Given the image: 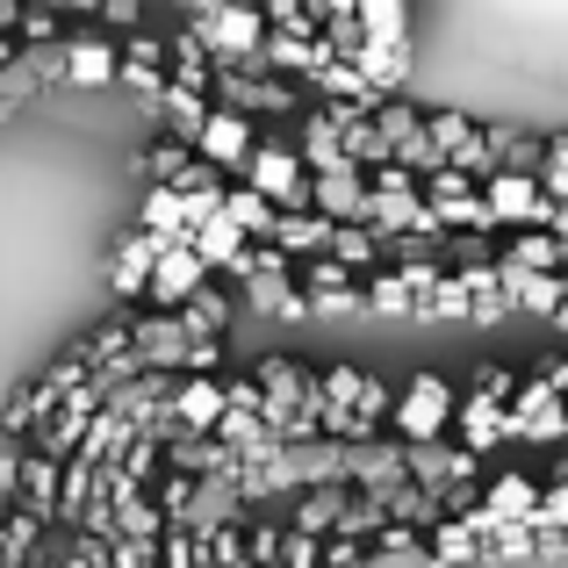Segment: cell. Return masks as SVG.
Segmentation results:
<instances>
[{
	"mask_svg": "<svg viewBox=\"0 0 568 568\" xmlns=\"http://www.w3.org/2000/svg\"><path fill=\"white\" fill-rule=\"evenodd\" d=\"M187 37L202 43V58L216 72H245V80H266L260 72V43H266V29H260V8H187Z\"/></svg>",
	"mask_w": 568,
	"mask_h": 568,
	"instance_id": "6da1fadb",
	"label": "cell"
},
{
	"mask_svg": "<svg viewBox=\"0 0 568 568\" xmlns=\"http://www.w3.org/2000/svg\"><path fill=\"white\" fill-rule=\"evenodd\" d=\"M237 173H245L237 187H252L266 209H274V216H295V209H310V173H303V159H295L288 144H252V159H245Z\"/></svg>",
	"mask_w": 568,
	"mask_h": 568,
	"instance_id": "7a4b0ae2",
	"label": "cell"
},
{
	"mask_svg": "<svg viewBox=\"0 0 568 568\" xmlns=\"http://www.w3.org/2000/svg\"><path fill=\"white\" fill-rule=\"evenodd\" d=\"M388 417H396V446H432L454 425V388L439 375H417L403 388V403H388Z\"/></svg>",
	"mask_w": 568,
	"mask_h": 568,
	"instance_id": "3957f363",
	"label": "cell"
},
{
	"mask_svg": "<svg viewBox=\"0 0 568 568\" xmlns=\"http://www.w3.org/2000/svg\"><path fill=\"white\" fill-rule=\"evenodd\" d=\"M403 483H410V489H425V497H446V489H468V483H483V460H468L454 439L403 446Z\"/></svg>",
	"mask_w": 568,
	"mask_h": 568,
	"instance_id": "277c9868",
	"label": "cell"
},
{
	"mask_svg": "<svg viewBox=\"0 0 568 568\" xmlns=\"http://www.w3.org/2000/svg\"><path fill=\"white\" fill-rule=\"evenodd\" d=\"M209 101H223V115H295V87L288 80H245V72H216Z\"/></svg>",
	"mask_w": 568,
	"mask_h": 568,
	"instance_id": "5b68a950",
	"label": "cell"
},
{
	"mask_svg": "<svg viewBox=\"0 0 568 568\" xmlns=\"http://www.w3.org/2000/svg\"><path fill=\"white\" fill-rule=\"evenodd\" d=\"M231 526H245V504H237V489H231V483H194L187 504H181V518H173L166 532L209 540V532H231Z\"/></svg>",
	"mask_w": 568,
	"mask_h": 568,
	"instance_id": "8992f818",
	"label": "cell"
},
{
	"mask_svg": "<svg viewBox=\"0 0 568 568\" xmlns=\"http://www.w3.org/2000/svg\"><path fill=\"white\" fill-rule=\"evenodd\" d=\"M187 332L181 317H130V367L138 375H181Z\"/></svg>",
	"mask_w": 568,
	"mask_h": 568,
	"instance_id": "52a82bcc",
	"label": "cell"
},
{
	"mask_svg": "<svg viewBox=\"0 0 568 568\" xmlns=\"http://www.w3.org/2000/svg\"><path fill=\"white\" fill-rule=\"evenodd\" d=\"M303 310L310 317H353L361 310V281L346 274V266H332V260H310V274H303Z\"/></svg>",
	"mask_w": 568,
	"mask_h": 568,
	"instance_id": "ba28073f",
	"label": "cell"
},
{
	"mask_svg": "<svg viewBox=\"0 0 568 568\" xmlns=\"http://www.w3.org/2000/svg\"><path fill=\"white\" fill-rule=\"evenodd\" d=\"M504 439H561V396H547L540 382H518V396L504 403Z\"/></svg>",
	"mask_w": 568,
	"mask_h": 568,
	"instance_id": "9c48e42d",
	"label": "cell"
},
{
	"mask_svg": "<svg viewBox=\"0 0 568 568\" xmlns=\"http://www.w3.org/2000/svg\"><path fill=\"white\" fill-rule=\"evenodd\" d=\"M475 159H483V181H489V173H526V181H532V166H540V138H526V130H511V123H489L483 138H475Z\"/></svg>",
	"mask_w": 568,
	"mask_h": 568,
	"instance_id": "30bf717a",
	"label": "cell"
},
{
	"mask_svg": "<svg viewBox=\"0 0 568 568\" xmlns=\"http://www.w3.org/2000/svg\"><path fill=\"white\" fill-rule=\"evenodd\" d=\"M194 159H202L209 173H231V166H245V159H252V123H237V115L209 109L202 138H194Z\"/></svg>",
	"mask_w": 568,
	"mask_h": 568,
	"instance_id": "8fae6325",
	"label": "cell"
},
{
	"mask_svg": "<svg viewBox=\"0 0 568 568\" xmlns=\"http://www.w3.org/2000/svg\"><path fill=\"white\" fill-rule=\"evenodd\" d=\"M173 432L181 439H209L223 417V382H173V403H166Z\"/></svg>",
	"mask_w": 568,
	"mask_h": 568,
	"instance_id": "7c38bea8",
	"label": "cell"
},
{
	"mask_svg": "<svg viewBox=\"0 0 568 568\" xmlns=\"http://www.w3.org/2000/svg\"><path fill=\"white\" fill-rule=\"evenodd\" d=\"M194 288H202V260H194L187 245H181V252H159V260H152V281H144V295L159 303V317H173V310H181Z\"/></svg>",
	"mask_w": 568,
	"mask_h": 568,
	"instance_id": "4fadbf2b",
	"label": "cell"
},
{
	"mask_svg": "<svg viewBox=\"0 0 568 568\" xmlns=\"http://www.w3.org/2000/svg\"><path fill=\"white\" fill-rule=\"evenodd\" d=\"M346 65L361 72V87H375V94H403V80H410V37L403 43H361Z\"/></svg>",
	"mask_w": 568,
	"mask_h": 568,
	"instance_id": "5bb4252c",
	"label": "cell"
},
{
	"mask_svg": "<svg viewBox=\"0 0 568 568\" xmlns=\"http://www.w3.org/2000/svg\"><path fill=\"white\" fill-rule=\"evenodd\" d=\"M58 58H65V87H115V43L109 37H65Z\"/></svg>",
	"mask_w": 568,
	"mask_h": 568,
	"instance_id": "9a60e30c",
	"label": "cell"
},
{
	"mask_svg": "<svg viewBox=\"0 0 568 568\" xmlns=\"http://www.w3.org/2000/svg\"><path fill=\"white\" fill-rule=\"evenodd\" d=\"M338 511H346V489H303V497H288V526L281 532H295V540H332V526H338Z\"/></svg>",
	"mask_w": 568,
	"mask_h": 568,
	"instance_id": "2e32d148",
	"label": "cell"
},
{
	"mask_svg": "<svg viewBox=\"0 0 568 568\" xmlns=\"http://www.w3.org/2000/svg\"><path fill=\"white\" fill-rule=\"evenodd\" d=\"M367 123H375V138H382L388 159L410 152V144L425 138V109H417V101H403V94H382L375 109H367Z\"/></svg>",
	"mask_w": 568,
	"mask_h": 568,
	"instance_id": "e0dca14e",
	"label": "cell"
},
{
	"mask_svg": "<svg viewBox=\"0 0 568 568\" xmlns=\"http://www.w3.org/2000/svg\"><path fill=\"white\" fill-rule=\"evenodd\" d=\"M266 245H274L281 260H324V245H332V223L310 216V209H295V216H274Z\"/></svg>",
	"mask_w": 568,
	"mask_h": 568,
	"instance_id": "ac0fdd59",
	"label": "cell"
},
{
	"mask_svg": "<svg viewBox=\"0 0 568 568\" xmlns=\"http://www.w3.org/2000/svg\"><path fill=\"white\" fill-rule=\"evenodd\" d=\"M454 417H460V454H468V460H483V454H497V446H504V410H497V403H483V396H460L454 403Z\"/></svg>",
	"mask_w": 568,
	"mask_h": 568,
	"instance_id": "d6986e66",
	"label": "cell"
},
{
	"mask_svg": "<svg viewBox=\"0 0 568 568\" xmlns=\"http://www.w3.org/2000/svg\"><path fill=\"white\" fill-rule=\"evenodd\" d=\"M58 468H65V460L22 454V489H14V511H22V518H37L43 532H51V504H58Z\"/></svg>",
	"mask_w": 568,
	"mask_h": 568,
	"instance_id": "ffe728a7",
	"label": "cell"
},
{
	"mask_svg": "<svg viewBox=\"0 0 568 568\" xmlns=\"http://www.w3.org/2000/svg\"><path fill=\"white\" fill-rule=\"evenodd\" d=\"M497 281H504V295H511V310H532V317H561L568 310V281L561 274H504L497 266Z\"/></svg>",
	"mask_w": 568,
	"mask_h": 568,
	"instance_id": "44dd1931",
	"label": "cell"
},
{
	"mask_svg": "<svg viewBox=\"0 0 568 568\" xmlns=\"http://www.w3.org/2000/svg\"><path fill=\"white\" fill-rule=\"evenodd\" d=\"M388 483H403V446L367 439L346 454V489H388Z\"/></svg>",
	"mask_w": 568,
	"mask_h": 568,
	"instance_id": "7402d4cb",
	"label": "cell"
},
{
	"mask_svg": "<svg viewBox=\"0 0 568 568\" xmlns=\"http://www.w3.org/2000/svg\"><path fill=\"white\" fill-rule=\"evenodd\" d=\"M173 317H181V332H187V338H209V346H223V332H231L237 310H231V295H223V288H194L187 303L173 310Z\"/></svg>",
	"mask_w": 568,
	"mask_h": 568,
	"instance_id": "603a6c76",
	"label": "cell"
},
{
	"mask_svg": "<svg viewBox=\"0 0 568 568\" xmlns=\"http://www.w3.org/2000/svg\"><path fill=\"white\" fill-rule=\"evenodd\" d=\"M361 194H367V181L361 173H324V181H310V216H324V223H353L361 216Z\"/></svg>",
	"mask_w": 568,
	"mask_h": 568,
	"instance_id": "cb8c5ba5",
	"label": "cell"
},
{
	"mask_svg": "<svg viewBox=\"0 0 568 568\" xmlns=\"http://www.w3.org/2000/svg\"><path fill=\"white\" fill-rule=\"evenodd\" d=\"M152 260H159L152 237H144V231H123V245H115V260H109V288H115V295H144Z\"/></svg>",
	"mask_w": 568,
	"mask_h": 568,
	"instance_id": "d4e9b609",
	"label": "cell"
},
{
	"mask_svg": "<svg viewBox=\"0 0 568 568\" xmlns=\"http://www.w3.org/2000/svg\"><path fill=\"white\" fill-rule=\"evenodd\" d=\"M561 252L555 237H540V231H518L511 245H504V260H489V266H504V274H561Z\"/></svg>",
	"mask_w": 568,
	"mask_h": 568,
	"instance_id": "484cf974",
	"label": "cell"
},
{
	"mask_svg": "<svg viewBox=\"0 0 568 568\" xmlns=\"http://www.w3.org/2000/svg\"><path fill=\"white\" fill-rule=\"evenodd\" d=\"M532 497H540V489H532L518 468L497 475V483H483V511L497 518V526H526V518H532Z\"/></svg>",
	"mask_w": 568,
	"mask_h": 568,
	"instance_id": "4316f807",
	"label": "cell"
},
{
	"mask_svg": "<svg viewBox=\"0 0 568 568\" xmlns=\"http://www.w3.org/2000/svg\"><path fill=\"white\" fill-rule=\"evenodd\" d=\"M460 288H468V324H504V317H511V295H504L497 266H468Z\"/></svg>",
	"mask_w": 568,
	"mask_h": 568,
	"instance_id": "83f0119b",
	"label": "cell"
},
{
	"mask_svg": "<svg viewBox=\"0 0 568 568\" xmlns=\"http://www.w3.org/2000/svg\"><path fill=\"white\" fill-rule=\"evenodd\" d=\"M295 159H303L310 181L346 173V152H338V138H332V123H324V115H303V144H295Z\"/></svg>",
	"mask_w": 568,
	"mask_h": 568,
	"instance_id": "f1b7e54d",
	"label": "cell"
},
{
	"mask_svg": "<svg viewBox=\"0 0 568 568\" xmlns=\"http://www.w3.org/2000/svg\"><path fill=\"white\" fill-rule=\"evenodd\" d=\"M223 223H231L245 245H266V231H274V209H266L252 187H223Z\"/></svg>",
	"mask_w": 568,
	"mask_h": 568,
	"instance_id": "f546056e",
	"label": "cell"
},
{
	"mask_svg": "<svg viewBox=\"0 0 568 568\" xmlns=\"http://www.w3.org/2000/svg\"><path fill=\"white\" fill-rule=\"evenodd\" d=\"M245 303L260 310V317H310L303 310V295H295V274H260V281H245Z\"/></svg>",
	"mask_w": 568,
	"mask_h": 568,
	"instance_id": "4dcf8cb0",
	"label": "cell"
},
{
	"mask_svg": "<svg viewBox=\"0 0 568 568\" xmlns=\"http://www.w3.org/2000/svg\"><path fill=\"white\" fill-rule=\"evenodd\" d=\"M410 317H432V324H468V288H460V274H439L425 295L410 303Z\"/></svg>",
	"mask_w": 568,
	"mask_h": 568,
	"instance_id": "1f68e13d",
	"label": "cell"
},
{
	"mask_svg": "<svg viewBox=\"0 0 568 568\" xmlns=\"http://www.w3.org/2000/svg\"><path fill=\"white\" fill-rule=\"evenodd\" d=\"M353 22H361V43H403L410 37V8L403 0H367V8H353Z\"/></svg>",
	"mask_w": 568,
	"mask_h": 568,
	"instance_id": "d6a6232c",
	"label": "cell"
},
{
	"mask_svg": "<svg viewBox=\"0 0 568 568\" xmlns=\"http://www.w3.org/2000/svg\"><path fill=\"white\" fill-rule=\"evenodd\" d=\"M324 260L346 266V274H361V266H382V245L361 231V223H332V245H324Z\"/></svg>",
	"mask_w": 568,
	"mask_h": 568,
	"instance_id": "836d02e7",
	"label": "cell"
},
{
	"mask_svg": "<svg viewBox=\"0 0 568 568\" xmlns=\"http://www.w3.org/2000/svg\"><path fill=\"white\" fill-rule=\"evenodd\" d=\"M532 194L540 202H568V138H540V166H532Z\"/></svg>",
	"mask_w": 568,
	"mask_h": 568,
	"instance_id": "e575fe53",
	"label": "cell"
},
{
	"mask_svg": "<svg viewBox=\"0 0 568 568\" xmlns=\"http://www.w3.org/2000/svg\"><path fill=\"white\" fill-rule=\"evenodd\" d=\"M361 310H375V317H410V288H403V274H367L361 281Z\"/></svg>",
	"mask_w": 568,
	"mask_h": 568,
	"instance_id": "d590c367",
	"label": "cell"
},
{
	"mask_svg": "<svg viewBox=\"0 0 568 568\" xmlns=\"http://www.w3.org/2000/svg\"><path fill=\"white\" fill-rule=\"evenodd\" d=\"M115 475H123L130 489H144V497H152V475H159V439H152V432H138V439L123 446V460H115Z\"/></svg>",
	"mask_w": 568,
	"mask_h": 568,
	"instance_id": "8d00e7d4",
	"label": "cell"
},
{
	"mask_svg": "<svg viewBox=\"0 0 568 568\" xmlns=\"http://www.w3.org/2000/svg\"><path fill=\"white\" fill-rule=\"evenodd\" d=\"M526 532H532V540H547V532H568V483H547L540 497H532Z\"/></svg>",
	"mask_w": 568,
	"mask_h": 568,
	"instance_id": "74e56055",
	"label": "cell"
},
{
	"mask_svg": "<svg viewBox=\"0 0 568 568\" xmlns=\"http://www.w3.org/2000/svg\"><path fill=\"white\" fill-rule=\"evenodd\" d=\"M14 51H51V43H65V22H58V14H29L22 8V22H14Z\"/></svg>",
	"mask_w": 568,
	"mask_h": 568,
	"instance_id": "f35d334b",
	"label": "cell"
},
{
	"mask_svg": "<svg viewBox=\"0 0 568 568\" xmlns=\"http://www.w3.org/2000/svg\"><path fill=\"white\" fill-rule=\"evenodd\" d=\"M37 94H43V87H37V72H29V58L14 51V65H0V101H8V109H29Z\"/></svg>",
	"mask_w": 568,
	"mask_h": 568,
	"instance_id": "ab89813d",
	"label": "cell"
},
{
	"mask_svg": "<svg viewBox=\"0 0 568 568\" xmlns=\"http://www.w3.org/2000/svg\"><path fill=\"white\" fill-rule=\"evenodd\" d=\"M209 216H223V181H202V187L181 194V223H187V231H202Z\"/></svg>",
	"mask_w": 568,
	"mask_h": 568,
	"instance_id": "60d3db41",
	"label": "cell"
},
{
	"mask_svg": "<svg viewBox=\"0 0 568 568\" xmlns=\"http://www.w3.org/2000/svg\"><path fill=\"white\" fill-rule=\"evenodd\" d=\"M115 87H130L144 109H159V94H166V72H152V65H115Z\"/></svg>",
	"mask_w": 568,
	"mask_h": 568,
	"instance_id": "b9f144b4",
	"label": "cell"
},
{
	"mask_svg": "<svg viewBox=\"0 0 568 568\" xmlns=\"http://www.w3.org/2000/svg\"><path fill=\"white\" fill-rule=\"evenodd\" d=\"M468 396H483V403H497V410H504V403L518 396V375H511V367H475V388H468Z\"/></svg>",
	"mask_w": 568,
	"mask_h": 568,
	"instance_id": "7bdbcfd3",
	"label": "cell"
},
{
	"mask_svg": "<svg viewBox=\"0 0 568 568\" xmlns=\"http://www.w3.org/2000/svg\"><path fill=\"white\" fill-rule=\"evenodd\" d=\"M115 65H152V72H166V43H159L152 29H138V37L115 51Z\"/></svg>",
	"mask_w": 568,
	"mask_h": 568,
	"instance_id": "ee69618b",
	"label": "cell"
},
{
	"mask_svg": "<svg viewBox=\"0 0 568 568\" xmlns=\"http://www.w3.org/2000/svg\"><path fill=\"white\" fill-rule=\"evenodd\" d=\"M439 252L454 260L446 274H468V266H489V237H439Z\"/></svg>",
	"mask_w": 568,
	"mask_h": 568,
	"instance_id": "f6af8a7d",
	"label": "cell"
},
{
	"mask_svg": "<svg viewBox=\"0 0 568 568\" xmlns=\"http://www.w3.org/2000/svg\"><path fill=\"white\" fill-rule=\"evenodd\" d=\"M22 454H29V446H8V439H0V518L14 511V489H22Z\"/></svg>",
	"mask_w": 568,
	"mask_h": 568,
	"instance_id": "bcb514c9",
	"label": "cell"
},
{
	"mask_svg": "<svg viewBox=\"0 0 568 568\" xmlns=\"http://www.w3.org/2000/svg\"><path fill=\"white\" fill-rule=\"evenodd\" d=\"M526 555H532V532L526 526H504L497 540L483 547V561H526Z\"/></svg>",
	"mask_w": 568,
	"mask_h": 568,
	"instance_id": "7dc6e473",
	"label": "cell"
},
{
	"mask_svg": "<svg viewBox=\"0 0 568 568\" xmlns=\"http://www.w3.org/2000/svg\"><path fill=\"white\" fill-rule=\"evenodd\" d=\"M101 22L123 29V37H138V29H144V8H138V0H109V8H101Z\"/></svg>",
	"mask_w": 568,
	"mask_h": 568,
	"instance_id": "c3c4849f",
	"label": "cell"
},
{
	"mask_svg": "<svg viewBox=\"0 0 568 568\" xmlns=\"http://www.w3.org/2000/svg\"><path fill=\"white\" fill-rule=\"evenodd\" d=\"M532 555H540V561H561L568 540H561V532H547V540H532Z\"/></svg>",
	"mask_w": 568,
	"mask_h": 568,
	"instance_id": "681fc988",
	"label": "cell"
},
{
	"mask_svg": "<svg viewBox=\"0 0 568 568\" xmlns=\"http://www.w3.org/2000/svg\"><path fill=\"white\" fill-rule=\"evenodd\" d=\"M14 22H22V8H14V0H0V37H14Z\"/></svg>",
	"mask_w": 568,
	"mask_h": 568,
	"instance_id": "f907efd6",
	"label": "cell"
},
{
	"mask_svg": "<svg viewBox=\"0 0 568 568\" xmlns=\"http://www.w3.org/2000/svg\"><path fill=\"white\" fill-rule=\"evenodd\" d=\"M0 65H14V37H0Z\"/></svg>",
	"mask_w": 568,
	"mask_h": 568,
	"instance_id": "816d5d0a",
	"label": "cell"
}]
</instances>
